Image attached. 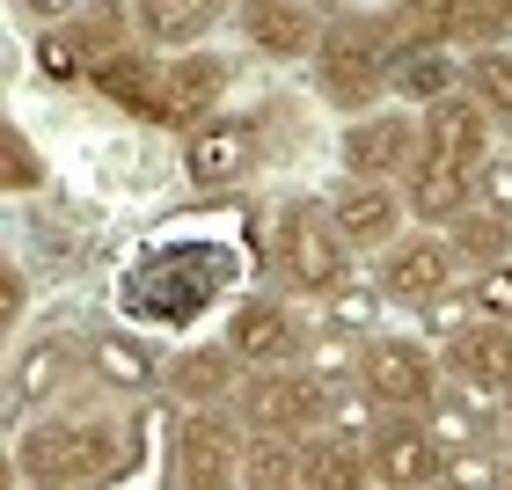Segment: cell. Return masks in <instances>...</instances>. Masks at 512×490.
<instances>
[{
    "instance_id": "6da1fadb",
    "label": "cell",
    "mask_w": 512,
    "mask_h": 490,
    "mask_svg": "<svg viewBox=\"0 0 512 490\" xmlns=\"http://www.w3.org/2000/svg\"><path fill=\"white\" fill-rule=\"evenodd\" d=\"M425 139H417V161H410V176H403V205H410V227H447L476 205V176H483V161H491V118L476 110V96L461 88V96L447 103H432L425 118Z\"/></svg>"
},
{
    "instance_id": "7a4b0ae2",
    "label": "cell",
    "mask_w": 512,
    "mask_h": 490,
    "mask_svg": "<svg viewBox=\"0 0 512 490\" xmlns=\"http://www.w3.org/2000/svg\"><path fill=\"white\" fill-rule=\"evenodd\" d=\"M227 286H235V249L227 242H154L118 278V308L132 330H191Z\"/></svg>"
},
{
    "instance_id": "3957f363",
    "label": "cell",
    "mask_w": 512,
    "mask_h": 490,
    "mask_svg": "<svg viewBox=\"0 0 512 490\" xmlns=\"http://www.w3.org/2000/svg\"><path fill=\"white\" fill-rule=\"evenodd\" d=\"M395 52H403V8H337L330 30L315 44V96L344 110V125L381 110L388 96V74H395Z\"/></svg>"
},
{
    "instance_id": "277c9868",
    "label": "cell",
    "mask_w": 512,
    "mask_h": 490,
    "mask_svg": "<svg viewBox=\"0 0 512 490\" xmlns=\"http://www.w3.org/2000/svg\"><path fill=\"white\" fill-rule=\"evenodd\" d=\"M132 461L118 417H88V410H52L37 425H22L15 439V483L22 490H96Z\"/></svg>"
},
{
    "instance_id": "5b68a950",
    "label": "cell",
    "mask_w": 512,
    "mask_h": 490,
    "mask_svg": "<svg viewBox=\"0 0 512 490\" xmlns=\"http://www.w3.org/2000/svg\"><path fill=\"white\" fill-rule=\"evenodd\" d=\"M264 264L286 300H337L344 286H359V249L344 242V227L330 213V198H286L271 213V249Z\"/></svg>"
},
{
    "instance_id": "8992f818",
    "label": "cell",
    "mask_w": 512,
    "mask_h": 490,
    "mask_svg": "<svg viewBox=\"0 0 512 490\" xmlns=\"http://www.w3.org/2000/svg\"><path fill=\"white\" fill-rule=\"evenodd\" d=\"M359 388L388 417H425L447 395V366H439V352L417 330H381L359 344Z\"/></svg>"
},
{
    "instance_id": "52a82bcc",
    "label": "cell",
    "mask_w": 512,
    "mask_h": 490,
    "mask_svg": "<svg viewBox=\"0 0 512 490\" xmlns=\"http://www.w3.org/2000/svg\"><path fill=\"white\" fill-rule=\"evenodd\" d=\"M469 264L454 256V242L439 235V227H410L395 249H381L374 256V293L388 300V308H403V315H425L432 300H447V293H461L469 278H461Z\"/></svg>"
},
{
    "instance_id": "ba28073f",
    "label": "cell",
    "mask_w": 512,
    "mask_h": 490,
    "mask_svg": "<svg viewBox=\"0 0 512 490\" xmlns=\"http://www.w3.org/2000/svg\"><path fill=\"white\" fill-rule=\"evenodd\" d=\"M235 417H242V432H264V439H315L330 425V388L308 366H271L242 381Z\"/></svg>"
},
{
    "instance_id": "9c48e42d",
    "label": "cell",
    "mask_w": 512,
    "mask_h": 490,
    "mask_svg": "<svg viewBox=\"0 0 512 490\" xmlns=\"http://www.w3.org/2000/svg\"><path fill=\"white\" fill-rule=\"evenodd\" d=\"M242 417L235 410H183L169 432V483L176 490H242Z\"/></svg>"
},
{
    "instance_id": "30bf717a",
    "label": "cell",
    "mask_w": 512,
    "mask_h": 490,
    "mask_svg": "<svg viewBox=\"0 0 512 490\" xmlns=\"http://www.w3.org/2000/svg\"><path fill=\"white\" fill-rule=\"evenodd\" d=\"M227 352H235L249 373H271V366H300L308 359V337H315V322L300 315V300L286 293H242L235 308H227Z\"/></svg>"
},
{
    "instance_id": "8fae6325",
    "label": "cell",
    "mask_w": 512,
    "mask_h": 490,
    "mask_svg": "<svg viewBox=\"0 0 512 490\" xmlns=\"http://www.w3.org/2000/svg\"><path fill=\"white\" fill-rule=\"evenodd\" d=\"M264 161V118L256 110H220L183 139V183L191 191H227Z\"/></svg>"
},
{
    "instance_id": "7c38bea8",
    "label": "cell",
    "mask_w": 512,
    "mask_h": 490,
    "mask_svg": "<svg viewBox=\"0 0 512 490\" xmlns=\"http://www.w3.org/2000/svg\"><path fill=\"white\" fill-rule=\"evenodd\" d=\"M417 139H425L417 110H366L337 132V161L352 183H403L417 161Z\"/></svg>"
},
{
    "instance_id": "4fadbf2b",
    "label": "cell",
    "mask_w": 512,
    "mask_h": 490,
    "mask_svg": "<svg viewBox=\"0 0 512 490\" xmlns=\"http://www.w3.org/2000/svg\"><path fill=\"white\" fill-rule=\"evenodd\" d=\"M374 461V490H439L447 483V447L425 417H381V432L366 439Z\"/></svg>"
},
{
    "instance_id": "5bb4252c",
    "label": "cell",
    "mask_w": 512,
    "mask_h": 490,
    "mask_svg": "<svg viewBox=\"0 0 512 490\" xmlns=\"http://www.w3.org/2000/svg\"><path fill=\"white\" fill-rule=\"evenodd\" d=\"M227 59L220 52H183V59H161V96H154V125H169L191 139L205 118H220V96H227Z\"/></svg>"
},
{
    "instance_id": "9a60e30c",
    "label": "cell",
    "mask_w": 512,
    "mask_h": 490,
    "mask_svg": "<svg viewBox=\"0 0 512 490\" xmlns=\"http://www.w3.org/2000/svg\"><path fill=\"white\" fill-rule=\"evenodd\" d=\"M330 213L344 227V242H352L359 256H381L410 235V205H403V183H352L344 176L330 191Z\"/></svg>"
},
{
    "instance_id": "2e32d148",
    "label": "cell",
    "mask_w": 512,
    "mask_h": 490,
    "mask_svg": "<svg viewBox=\"0 0 512 490\" xmlns=\"http://www.w3.org/2000/svg\"><path fill=\"white\" fill-rule=\"evenodd\" d=\"M249 381V366L227 352V337H205V344H183L169 359V395L183 410H235V395Z\"/></svg>"
},
{
    "instance_id": "e0dca14e",
    "label": "cell",
    "mask_w": 512,
    "mask_h": 490,
    "mask_svg": "<svg viewBox=\"0 0 512 490\" xmlns=\"http://www.w3.org/2000/svg\"><path fill=\"white\" fill-rule=\"evenodd\" d=\"M235 30L264 59H315L322 30H330V8H308V0H249V8H235Z\"/></svg>"
},
{
    "instance_id": "ac0fdd59",
    "label": "cell",
    "mask_w": 512,
    "mask_h": 490,
    "mask_svg": "<svg viewBox=\"0 0 512 490\" xmlns=\"http://www.w3.org/2000/svg\"><path fill=\"white\" fill-rule=\"evenodd\" d=\"M439 366H447L454 388H476V395L512 410V322H476L469 337H454L439 352Z\"/></svg>"
},
{
    "instance_id": "d6986e66",
    "label": "cell",
    "mask_w": 512,
    "mask_h": 490,
    "mask_svg": "<svg viewBox=\"0 0 512 490\" xmlns=\"http://www.w3.org/2000/svg\"><path fill=\"white\" fill-rule=\"evenodd\" d=\"M74 373H88V359H81L74 337H59V330L30 337V344L15 352V366H8V410H15V417H22V410H44L66 381H74Z\"/></svg>"
},
{
    "instance_id": "ffe728a7",
    "label": "cell",
    "mask_w": 512,
    "mask_h": 490,
    "mask_svg": "<svg viewBox=\"0 0 512 490\" xmlns=\"http://www.w3.org/2000/svg\"><path fill=\"white\" fill-rule=\"evenodd\" d=\"M81 359H88V381L110 388V395H154V381H161L147 330H88Z\"/></svg>"
},
{
    "instance_id": "44dd1931",
    "label": "cell",
    "mask_w": 512,
    "mask_h": 490,
    "mask_svg": "<svg viewBox=\"0 0 512 490\" xmlns=\"http://www.w3.org/2000/svg\"><path fill=\"white\" fill-rule=\"evenodd\" d=\"M220 22V8H205V0H191V8H176V0H139L132 8V37L147 44V52H169V59H183V52H205V30Z\"/></svg>"
},
{
    "instance_id": "7402d4cb",
    "label": "cell",
    "mask_w": 512,
    "mask_h": 490,
    "mask_svg": "<svg viewBox=\"0 0 512 490\" xmlns=\"http://www.w3.org/2000/svg\"><path fill=\"white\" fill-rule=\"evenodd\" d=\"M300 490H374V461H366L359 439L315 432L300 439Z\"/></svg>"
},
{
    "instance_id": "603a6c76",
    "label": "cell",
    "mask_w": 512,
    "mask_h": 490,
    "mask_svg": "<svg viewBox=\"0 0 512 490\" xmlns=\"http://www.w3.org/2000/svg\"><path fill=\"white\" fill-rule=\"evenodd\" d=\"M461 66H469V59H454V52H395L388 96H403V110H417V118H425L432 103L461 96Z\"/></svg>"
},
{
    "instance_id": "cb8c5ba5",
    "label": "cell",
    "mask_w": 512,
    "mask_h": 490,
    "mask_svg": "<svg viewBox=\"0 0 512 490\" xmlns=\"http://www.w3.org/2000/svg\"><path fill=\"white\" fill-rule=\"evenodd\" d=\"M447 242H454L461 264H476V278H483V271H498V264H512V220L483 213V205H469V213L447 227Z\"/></svg>"
},
{
    "instance_id": "d4e9b609",
    "label": "cell",
    "mask_w": 512,
    "mask_h": 490,
    "mask_svg": "<svg viewBox=\"0 0 512 490\" xmlns=\"http://www.w3.org/2000/svg\"><path fill=\"white\" fill-rule=\"evenodd\" d=\"M461 88L476 96V110L491 118V132L512 139V44L505 52H476L469 66H461Z\"/></svg>"
},
{
    "instance_id": "484cf974",
    "label": "cell",
    "mask_w": 512,
    "mask_h": 490,
    "mask_svg": "<svg viewBox=\"0 0 512 490\" xmlns=\"http://www.w3.org/2000/svg\"><path fill=\"white\" fill-rule=\"evenodd\" d=\"M242 490H300V439L249 432V447H242Z\"/></svg>"
},
{
    "instance_id": "4316f807",
    "label": "cell",
    "mask_w": 512,
    "mask_h": 490,
    "mask_svg": "<svg viewBox=\"0 0 512 490\" xmlns=\"http://www.w3.org/2000/svg\"><path fill=\"white\" fill-rule=\"evenodd\" d=\"M381 315H388V300L374 293V278H366V286H344L337 300H322V330H337V337H352V344L381 337Z\"/></svg>"
},
{
    "instance_id": "83f0119b",
    "label": "cell",
    "mask_w": 512,
    "mask_h": 490,
    "mask_svg": "<svg viewBox=\"0 0 512 490\" xmlns=\"http://www.w3.org/2000/svg\"><path fill=\"white\" fill-rule=\"evenodd\" d=\"M483 322V308H476V286H461V293H447V300H432L425 315H417V337L432 344V352H447L454 337H469Z\"/></svg>"
},
{
    "instance_id": "f1b7e54d",
    "label": "cell",
    "mask_w": 512,
    "mask_h": 490,
    "mask_svg": "<svg viewBox=\"0 0 512 490\" xmlns=\"http://www.w3.org/2000/svg\"><path fill=\"white\" fill-rule=\"evenodd\" d=\"M381 403H374V395H366L359 381H344V388H330V425H322V432H337V439H359V447H366V439H374L381 432Z\"/></svg>"
},
{
    "instance_id": "f546056e",
    "label": "cell",
    "mask_w": 512,
    "mask_h": 490,
    "mask_svg": "<svg viewBox=\"0 0 512 490\" xmlns=\"http://www.w3.org/2000/svg\"><path fill=\"white\" fill-rule=\"evenodd\" d=\"M0 183H8V191H44V161L30 154V139L15 125L0 132Z\"/></svg>"
},
{
    "instance_id": "4dcf8cb0",
    "label": "cell",
    "mask_w": 512,
    "mask_h": 490,
    "mask_svg": "<svg viewBox=\"0 0 512 490\" xmlns=\"http://www.w3.org/2000/svg\"><path fill=\"white\" fill-rule=\"evenodd\" d=\"M476 205H483V213H498V220H512V154H491V161H483Z\"/></svg>"
},
{
    "instance_id": "1f68e13d",
    "label": "cell",
    "mask_w": 512,
    "mask_h": 490,
    "mask_svg": "<svg viewBox=\"0 0 512 490\" xmlns=\"http://www.w3.org/2000/svg\"><path fill=\"white\" fill-rule=\"evenodd\" d=\"M476 308H483V322H512V264L476 278Z\"/></svg>"
},
{
    "instance_id": "d6a6232c",
    "label": "cell",
    "mask_w": 512,
    "mask_h": 490,
    "mask_svg": "<svg viewBox=\"0 0 512 490\" xmlns=\"http://www.w3.org/2000/svg\"><path fill=\"white\" fill-rule=\"evenodd\" d=\"M37 59H44V74H52V81H81V74H88V59L74 52V44H66V30L37 37Z\"/></svg>"
},
{
    "instance_id": "836d02e7",
    "label": "cell",
    "mask_w": 512,
    "mask_h": 490,
    "mask_svg": "<svg viewBox=\"0 0 512 490\" xmlns=\"http://www.w3.org/2000/svg\"><path fill=\"white\" fill-rule=\"evenodd\" d=\"M22 315H30V271L0 264V330H22Z\"/></svg>"
},
{
    "instance_id": "e575fe53",
    "label": "cell",
    "mask_w": 512,
    "mask_h": 490,
    "mask_svg": "<svg viewBox=\"0 0 512 490\" xmlns=\"http://www.w3.org/2000/svg\"><path fill=\"white\" fill-rule=\"evenodd\" d=\"M505 454H512V410H505Z\"/></svg>"
},
{
    "instance_id": "d590c367",
    "label": "cell",
    "mask_w": 512,
    "mask_h": 490,
    "mask_svg": "<svg viewBox=\"0 0 512 490\" xmlns=\"http://www.w3.org/2000/svg\"><path fill=\"white\" fill-rule=\"evenodd\" d=\"M505 490H512V461H505Z\"/></svg>"
},
{
    "instance_id": "8d00e7d4",
    "label": "cell",
    "mask_w": 512,
    "mask_h": 490,
    "mask_svg": "<svg viewBox=\"0 0 512 490\" xmlns=\"http://www.w3.org/2000/svg\"><path fill=\"white\" fill-rule=\"evenodd\" d=\"M439 490H447V483H439Z\"/></svg>"
}]
</instances>
